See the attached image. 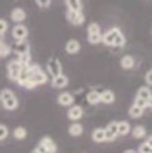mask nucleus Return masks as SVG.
Returning <instances> with one entry per match:
<instances>
[{
  "instance_id": "obj_1",
  "label": "nucleus",
  "mask_w": 152,
  "mask_h": 153,
  "mask_svg": "<svg viewBox=\"0 0 152 153\" xmlns=\"http://www.w3.org/2000/svg\"><path fill=\"white\" fill-rule=\"evenodd\" d=\"M0 101L3 108L7 111H14L19 106V101H17L16 95L11 92L10 89H3L0 91Z\"/></svg>"
},
{
  "instance_id": "obj_2",
  "label": "nucleus",
  "mask_w": 152,
  "mask_h": 153,
  "mask_svg": "<svg viewBox=\"0 0 152 153\" xmlns=\"http://www.w3.org/2000/svg\"><path fill=\"white\" fill-rule=\"evenodd\" d=\"M37 150L40 153H55L57 150V146H55V143L53 142V139L49 136H44L40 143H38L37 146Z\"/></svg>"
},
{
  "instance_id": "obj_3",
  "label": "nucleus",
  "mask_w": 152,
  "mask_h": 153,
  "mask_svg": "<svg viewBox=\"0 0 152 153\" xmlns=\"http://www.w3.org/2000/svg\"><path fill=\"white\" fill-rule=\"evenodd\" d=\"M23 65L19 62V61H10L9 62V65H7V74H9V78H10L11 81H16L19 79V75H20V71H22Z\"/></svg>"
},
{
  "instance_id": "obj_4",
  "label": "nucleus",
  "mask_w": 152,
  "mask_h": 153,
  "mask_svg": "<svg viewBox=\"0 0 152 153\" xmlns=\"http://www.w3.org/2000/svg\"><path fill=\"white\" fill-rule=\"evenodd\" d=\"M65 16H67V20L71 23V24H74V26H80L82 23L85 22V17L82 14L81 11H74V10H67L65 13Z\"/></svg>"
},
{
  "instance_id": "obj_5",
  "label": "nucleus",
  "mask_w": 152,
  "mask_h": 153,
  "mask_svg": "<svg viewBox=\"0 0 152 153\" xmlns=\"http://www.w3.org/2000/svg\"><path fill=\"white\" fill-rule=\"evenodd\" d=\"M47 70H49V72L53 76H57L60 75V74H63V68H61V62L58 58H55V57H51L49 60V62H47Z\"/></svg>"
},
{
  "instance_id": "obj_6",
  "label": "nucleus",
  "mask_w": 152,
  "mask_h": 153,
  "mask_svg": "<svg viewBox=\"0 0 152 153\" xmlns=\"http://www.w3.org/2000/svg\"><path fill=\"white\" fill-rule=\"evenodd\" d=\"M11 34H13V38H16L17 41H23V40H26L28 36V30L26 26H23V24H17L13 27L11 30Z\"/></svg>"
},
{
  "instance_id": "obj_7",
  "label": "nucleus",
  "mask_w": 152,
  "mask_h": 153,
  "mask_svg": "<svg viewBox=\"0 0 152 153\" xmlns=\"http://www.w3.org/2000/svg\"><path fill=\"white\" fill-rule=\"evenodd\" d=\"M117 135H118V122H111L105 129V140L111 142L117 137Z\"/></svg>"
},
{
  "instance_id": "obj_8",
  "label": "nucleus",
  "mask_w": 152,
  "mask_h": 153,
  "mask_svg": "<svg viewBox=\"0 0 152 153\" xmlns=\"http://www.w3.org/2000/svg\"><path fill=\"white\" fill-rule=\"evenodd\" d=\"M28 81L33 84V87H36V85H43V84L47 82V75L40 70V71H37L36 74H33V75L30 76V79H28Z\"/></svg>"
},
{
  "instance_id": "obj_9",
  "label": "nucleus",
  "mask_w": 152,
  "mask_h": 153,
  "mask_svg": "<svg viewBox=\"0 0 152 153\" xmlns=\"http://www.w3.org/2000/svg\"><path fill=\"white\" fill-rule=\"evenodd\" d=\"M11 50H13V51H14L17 55H20V54H27L28 50H30V45H28V43H26V41L23 40V41H17L16 44H13Z\"/></svg>"
},
{
  "instance_id": "obj_10",
  "label": "nucleus",
  "mask_w": 152,
  "mask_h": 153,
  "mask_svg": "<svg viewBox=\"0 0 152 153\" xmlns=\"http://www.w3.org/2000/svg\"><path fill=\"white\" fill-rule=\"evenodd\" d=\"M82 108L81 106H78V105H74V106H71L68 112H67V116H68V119L71 120H78L82 116Z\"/></svg>"
},
{
  "instance_id": "obj_11",
  "label": "nucleus",
  "mask_w": 152,
  "mask_h": 153,
  "mask_svg": "<svg viewBox=\"0 0 152 153\" xmlns=\"http://www.w3.org/2000/svg\"><path fill=\"white\" fill-rule=\"evenodd\" d=\"M10 17H11V20H13V22H16V23H22L23 20L26 19V11L23 10L22 7H16L14 10L11 11Z\"/></svg>"
},
{
  "instance_id": "obj_12",
  "label": "nucleus",
  "mask_w": 152,
  "mask_h": 153,
  "mask_svg": "<svg viewBox=\"0 0 152 153\" xmlns=\"http://www.w3.org/2000/svg\"><path fill=\"white\" fill-rule=\"evenodd\" d=\"M120 33H121V31L118 30V28H111L108 33H107L103 37V41L107 44V45H112V43H114V38L117 37V36H118Z\"/></svg>"
},
{
  "instance_id": "obj_13",
  "label": "nucleus",
  "mask_w": 152,
  "mask_h": 153,
  "mask_svg": "<svg viewBox=\"0 0 152 153\" xmlns=\"http://www.w3.org/2000/svg\"><path fill=\"white\" fill-rule=\"evenodd\" d=\"M67 84H68V78H67L64 74L53 76V87L54 88H64Z\"/></svg>"
},
{
  "instance_id": "obj_14",
  "label": "nucleus",
  "mask_w": 152,
  "mask_h": 153,
  "mask_svg": "<svg viewBox=\"0 0 152 153\" xmlns=\"http://www.w3.org/2000/svg\"><path fill=\"white\" fill-rule=\"evenodd\" d=\"M65 51L68 54H76L80 51V43L77 40H68L67 44H65Z\"/></svg>"
},
{
  "instance_id": "obj_15",
  "label": "nucleus",
  "mask_w": 152,
  "mask_h": 153,
  "mask_svg": "<svg viewBox=\"0 0 152 153\" xmlns=\"http://www.w3.org/2000/svg\"><path fill=\"white\" fill-rule=\"evenodd\" d=\"M74 102V97L68 92H63L60 94V97H58V104L63 105V106H68Z\"/></svg>"
},
{
  "instance_id": "obj_16",
  "label": "nucleus",
  "mask_w": 152,
  "mask_h": 153,
  "mask_svg": "<svg viewBox=\"0 0 152 153\" xmlns=\"http://www.w3.org/2000/svg\"><path fill=\"white\" fill-rule=\"evenodd\" d=\"M100 97H101V102H104V104H112L115 99V95L112 91H103V92L100 94Z\"/></svg>"
},
{
  "instance_id": "obj_17",
  "label": "nucleus",
  "mask_w": 152,
  "mask_h": 153,
  "mask_svg": "<svg viewBox=\"0 0 152 153\" xmlns=\"http://www.w3.org/2000/svg\"><path fill=\"white\" fill-rule=\"evenodd\" d=\"M92 140H95L98 143L105 142V129H101V128L95 129L92 132Z\"/></svg>"
},
{
  "instance_id": "obj_18",
  "label": "nucleus",
  "mask_w": 152,
  "mask_h": 153,
  "mask_svg": "<svg viewBox=\"0 0 152 153\" xmlns=\"http://www.w3.org/2000/svg\"><path fill=\"white\" fill-rule=\"evenodd\" d=\"M65 4L70 10L74 11H81V0H65Z\"/></svg>"
},
{
  "instance_id": "obj_19",
  "label": "nucleus",
  "mask_w": 152,
  "mask_h": 153,
  "mask_svg": "<svg viewBox=\"0 0 152 153\" xmlns=\"http://www.w3.org/2000/svg\"><path fill=\"white\" fill-rule=\"evenodd\" d=\"M87 101L92 105H97L98 102H101V97H100V92L98 91H91V92L87 95Z\"/></svg>"
},
{
  "instance_id": "obj_20",
  "label": "nucleus",
  "mask_w": 152,
  "mask_h": 153,
  "mask_svg": "<svg viewBox=\"0 0 152 153\" xmlns=\"http://www.w3.org/2000/svg\"><path fill=\"white\" fill-rule=\"evenodd\" d=\"M68 133H70L71 136H80L82 133V126L80 123H73L68 128Z\"/></svg>"
},
{
  "instance_id": "obj_21",
  "label": "nucleus",
  "mask_w": 152,
  "mask_h": 153,
  "mask_svg": "<svg viewBox=\"0 0 152 153\" xmlns=\"http://www.w3.org/2000/svg\"><path fill=\"white\" fill-rule=\"evenodd\" d=\"M151 97H152V94H151V91H149V88H145V87L139 88L138 95H136V98L145 99V101H149V98H151Z\"/></svg>"
},
{
  "instance_id": "obj_22",
  "label": "nucleus",
  "mask_w": 152,
  "mask_h": 153,
  "mask_svg": "<svg viewBox=\"0 0 152 153\" xmlns=\"http://www.w3.org/2000/svg\"><path fill=\"white\" fill-rule=\"evenodd\" d=\"M121 65H122V68H125V70H131V68L134 67V58H132L131 55H125L124 58L121 60Z\"/></svg>"
},
{
  "instance_id": "obj_23",
  "label": "nucleus",
  "mask_w": 152,
  "mask_h": 153,
  "mask_svg": "<svg viewBox=\"0 0 152 153\" xmlns=\"http://www.w3.org/2000/svg\"><path fill=\"white\" fill-rule=\"evenodd\" d=\"M145 135H147V131H145V128H144V126H135V128L132 129V136L135 137V139L144 137Z\"/></svg>"
},
{
  "instance_id": "obj_24",
  "label": "nucleus",
  "mask_w": 152,
  "mask_h": 153,
  "mask_svg": "<svg viewBox=\"0 0 152 153\" xmlns=\"http://www.w3.org/2000/svg\"><path fill=\"white\" fill-rule=\"evenodd\" d=\"M130 132V123L128 122H118V135H127Z\"/></svg>"
},
{
  "instance_id": "obj_25",
  "label": "nucleus",
  "mask_w": 152,
  "mask_h": 153,
  "mask_svg": "<svg viewBox=\"0 0 152 153\" xmlns=\"http://www.w3.org/2000/svg\"><path fill=\"white\" fill-rule=\"evenodd\" d=\"M17 61L22 64L23 67H26V65H30V61H31V55L28 54H20L19 55V58H17Z\"/></svg>"
},
{
  "instance_id": "obj_26",
  "label": "nucleus",
  "mask_w": 152,
  "mask_h": 153,
  "mask_svg": "<svg viewBox=\"0 0 152 153\" xmlns=\"http://www.w3.org/2000/svg\"><path fill=\"white\" fill-rule=\"evenodd\" d=\"M142 114H144V109H141V108L136 106V105H132L130 108V115L132 118H139V116H142Z\"/></svg>"
},
{
  "instance_id": "obj_27",
  "label": "nucleus",
  "mask_w": 152,
  "mask_h": 153,
  "mask_svg": "<svg viewBox=\"0 0 152 153\" xmlns=\"http://www.w3.org/2000/svg\"><path fill=\"white\" fill-rule=\"evenodd\" d=\"M26 135H27V132H26V129H24L23 126L16 128V129H14V132H13V136L16 137V139H24V137H26Z\"/></svg>"
},
{
  "instance_id": "obj_28",
  "label": "nucleus",
  "mask_w": 152,
  "mask_h": 153,
  "mask_svg": "<svg viewBox=\"0 0 152 153\" xmlns=\"http://www.w3.org/2000/svg\"><path fill=\"white\" fill-rule=\"evenodd\" d=\"M10 51H11L10 45H7L4 43H0V57H7L10 54Z\"/></svg>"
},
{
  "instance_id": "obj_29",
  "label": "nucleus",
  "mask_w": 152,
  "mask_h": 153,
  "mask_svg": "<svg viewBox=\"0 0 152 153\" xmlns=\"http://www.w3.org/2000/svg\"><path fill=\"white\" fill-rule=\"evenodd\" d=\"M112 45H115V47H124V45H125V37L122 36V33H120L117 37L114 38V43H112Z\"/></svg>"
},
{
  "instance_id": "obj_30",
  "label": "nucleus",
  "mask_w": 152,
  "mask_h": 153,
  "mask_svg": "<svg viewBox=\"0 0 152 153\" xmlns=\"http://www.w3.org/2000/svg\"><path fill=\"white\" fill-rule=\"evenodd\" d=\"M103 40V36L101 33H95V34H88V41L91 44H98Z\"/></svg>"
},
{
  "instance_id": "obj_31",
  "label": "nucleus",
  "mask_w": 152,
  "mask_h": 153,
  "mask_svg": "<svg viewBox=\"0 0 152 153\" xmlns=\"http://www.w3.org/2000/svg\"><path fill=\"white\" fill-rule=\"evenodd\" d=\"M95 33H100V26L97 23H91L88 26V34H95Z\"/></svg>"
},
{
  "instance_id": "obj_32",
  "label": "nucleus",
  "mask_w": 152,
  "mask_h": 153,
  "mask_svg": "<svg viewBox=\"0 0 152 153\" xmlns=\"http://www.w3.org/2000/svg\"><path fill=\"white\" fill-rule=\"evenodd\" d=\"M134 105H136V106H139L141 109H145L148 106V101H145V99H141V98H136L135 99V104Z\"/></svg>"
},
{
  "instance_id": "obj_33",
  "label": "nucleus",
  "mask_w": 152,
  "mask_h": 153,
  "mask_svg": "<svg viewBox=\"0 0 152 153\" xmlns=\"http://www.w3.org/2000/svg\"><path fill=\"white\" fill-rule=\"evenodd\" d=\"M36 3H37L38 7H41V9H47V7L51 4V0H36Z\"/></svg>"
},
{
  "instance_id": "obj_34",
  "label": "nucleus",
  "mask_w": 152,
  "mask_h": 153,
  "mask_svg": "<svg viewBox=\"0 0 152 153\" xmlns=\"http://www.w3.org/2000/svg\"><path fill=\"white\" fill-rule=\"evenodd\" d=\"M7 135H9V131H7V126L0 125V140H3V139H6V137H7Z\"/></svg>"
},
{
  "instance_id": "obj_35",
  "label": "nucleus",
  "mask_w": 152,
  "mask_h": 153,
  "mask_svg": "<svg viewBox=\"0 0 152 153\" xmlns=\"http://www.w3.org/2000/svg\"><path fill=\"white\" fill-rule=\"evenodd\" d=\"M151 149H152L151 146L145 142V143H142L141 146H139V153H151Z\"/></svg>"
},
{
  "instance_id": "obj_36",
  "label": "nucleus",
  "mask_w": 152,
  "mask_h": 153,
  "mask_svg": "<svg viewBox=\"0 0 152 153\" xmlns=\"http://www.w3.org/2000/svg\"><path fill=\"white\" fill-rule=\"evenodd\" d=\"M7 23H6V20H3V19H0V34H4L6 30H7Z\"/></svg>"
},
{
  "instance_id": "obj_37",
  "label": "nucleus",
  "mask_w": 152,
  "mask_h": 153,
  "mask_svg": "<svg viewBox=\"0 0 152 153\" xmlns=\"http://www.w3.org/2000/svg\"><path fill=\"white\" fill-rule=\"evenodd\" d=\"M145 81H147L149 85H152V71L147 72V75H145Z\"/></svg>"
},
{
  "instance_id": "obj_38",
  "label": "nucleus",
  "mask_w": 152,
  "mask_h": 153,
  "mask_svg": "<svg viewBox=\"0 0 152 153\" xmlns=\"http://www.w3.org/2000/svg\"><path fill=\"white\" fill-rule=\"evenodd\" d=\"M147 143H148V145H149V146H151V148H152V135H151V136H148V139H147Z\"/></svg>"
},
{
  "instance_id": "obj_39",
  "label": "nucleus",
  "mask_w": 152,
  "mask_h": 153,
  "mask_svg": "<svg viewBox=\"0 0 152 153\" xmlns=\"http://www.w3.org/2000/svg\"><path fill=\"white\" fill-rule=\"evenodd\" d=\"M124 153H138V152H135V150H132V149H130V150H125Z\"/></svg>"
},
{
  "instance_id": "obj_40",
  "label": "nucleus",
  "mask_w": 152,
  "mask_h": 153,
  "mask_svg": "<svg viewBox=\"0 0 152 153\" xmlns=\"http://www.w3.org/2000/svg\"><path fill=\"white\" fill-rule=\"evenodd\" d=\"M148 105H149V106H152V97L149 98V101H148Z\"/></svg>"
},
{
  "instance_id": "obj_41",
  "label": "nucleus",
  "mask_w": 152,
  "mask_h": 153,
  "mask_svg": "<svg viewBox=\"0 0 152 153\" xmlns=\"http://www.w3.org/2000/svg\"><path fill=\"white\" fill-rule=\"evenodd\" d=\"M33 153H40V152H38L37 149H34V150H33Z\"/></svg>"
},
{
  "instance_id": "obj_42",
  "label": "nucleus",
  "mask_w": 152,
  "mask_h": 153,
  "mask_svg": "<svg viewBox=\"0 0 152 153\" xmlns=\"http://www.w3.org/2000/svg\"><path fill=\"white\" fill-rule=\"evenodd\" d=\"M1 36H3V34H0V43H1Z\"/></svg>"
},
{
  "instance_id": "obj_43",
  "label": "nucleus",
  "mask_w": 152,
  "mask_h": 153,
  "mask_svg": "<svg viewBox=\"0 0 152 153\" xmlns=\"http://www.w3.org/2000/svg\"><path fill=\"white\" fill-rule=\"evenodd\" d=\"M151 153H152V149H151Z\"/></svg>"
}]
</instances>
